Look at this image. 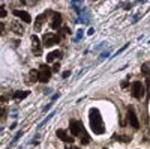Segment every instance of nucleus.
<instances>
[{"mask_svg":"<svg viewBox=\"0 0 150 149\" xmlns=\"http://www.w3.org/2000/svg\"><path fill=\"white\" fill-rule=\"evenodd\" d=\"M89 122H90V130L95 134H104L105 133V125H104V120L102 116L99 113L98 108H90L89 111Z\"/></svg>","mask_w":150,"mask_h":149,"instance_id":"nucleus-1","label":"nucleus"},{"mask_svg":"<svg viewBox=\"0 0 150 149\" xmlns=\"http://www.w3.org/2000/svg\"><path fill=\"white\" fill-rule=\"evenodd\" d=\"M69 131H71V134L74 135V137H78V135H81V143H83V145H87V143L90 142V137H89V134L86 133L81 120H75V119L71 120V122H69Z\"/></svg>","mask_w":150,"mask_h":149,"instance_id":"nucleus-2","label":"nucleus"},{"mask_svg":"<svg viewBox=\"0 0 150 149\" xmlns=\"http://www.w3.org/2000/svg\"><path fill=\"white\" fill-rule=\"evenodd\" d=\"M62 39V36L60 35H54V33H45L44 35V38H42V42L45 47H51L54 44H59Z\"/></svg>","mask_w":150,"mask_h":149,"instance_id":"nucleus-3","label":"nucleus"},{"mask_svg":"<svg viewBox=\"0 0 150 149\" xmlns=\"http://www.w3.org/2000/svg\"><path fill=\"white\" fill-rule=\"evenodd\" d=\"M131 92H132V96L137 98V99H141L144 96V86L141 81H135L132 83V88H131Z\"/></svg>","mask_w":150,"mask_h":149,"instance_id":"nucleus-4","label":"nucleus"},{"mask_svg":"<svg viewBox=\"0 0 150 149\" xmlns=\"http://www.w3.org/2000/svg\"><path fill=\"white\" fill-rule=\"evenodd\" d=\"M51 68L47 65H41L39 66V81L41 83H47L50 78H51Z\"/></svg>","mask_w":150,"mask_h":149,"instance_id":"nucleus-5","label":"nucleus"},{"mask_svg":"<svg viewBox=\"0 0 150 149\" xmlns=\"http://www.w3.org/2000/svg\"><path fill=\"white\" fill-rule=\"evenodd\" d=\"M32 51L35 56H41L42 54V44L39 41V38H38L36 35L32 36Z\"/></svg>","mask_w":150,"mask_h":149,"instance_id":"nucleus-6","label":"nucleus"},{"mask_svg":"<svg viewBox=\"0 0 150 149\" xmlns=\"http://www.w3.org/2000/svg\"><path fill=\"white\" fill-rule=\"evenodd\" d=\"M128 116H129V123L132 125V128L138 130L140 128V122H138V118H137V115H135V111H134L132 107H129V110H128Z\"/></svg>","mask_w":150,"mask_h":149,"instance_id":"nucleus-7","label":"nucleus"},{"mask_svg":"<svg viewBox=\"0 0 150 149\" xmlns=\"http://www.w3.org/2000/svg\"><path fill=\"white\" fill-rule=\"evenodd\" d=\"M14 15L18 17V18H21L24 23H30V21H32L30 14H29V12H26V11H18V9H15V11H14Z\"/></svg>","mask_w":150,"mask_h":149,"instance_id":"nucleus-8","label":"nucleus"},{"mask_svg":"<svg viewBox=\"0 0 150 149\" xmlns=\"http://www.w3.org/2000/svg\"><path fill=\"white\" fill-rule=\"evenodd\" d=\"M60 26H62V14H59V12H54L53 18H51V27L56 30V29H60Z\"/></svg>","mask_w":150,"mask_h":149,"instance_id":"nucleus-9","label":"nucleus"},{"mask_svg":"<svg viewBox=\"0 0 150 149\" xmlns=\"http://www.w3.org/2000/svg\"><path fill=\"white\" fill-rule=\"evenodd\" d=\"M48 14H50V12H44V14L38 15V18H36V23H35V30H41V27L44 26L45 18H47V15H48Z\"/></svg>","mask_w":150,"mask_h":149,"instance_id":"nucleus-10","label":"nucleus"},{"mask_svg":"<svg viewBox=\"0 0 150 149\" xmlns=\"http://www.w3.org/2000/svg\"><path fill=\"white\" fill-rule=\"evenodd\" d=\"M57 137H59L60 140L66 142V143H72V142H74V137H71V135H69L65 130H59V131H57Z\"/></svg>","mask_w":150,"mask_h":149,"instance_id":"nucleus-11","label":"nucleus"},{"mask_svg":"<svg viewBox=\"0 0 150 149\" xmlns=\"http://www.w3.org/2000/svg\"><path fill=\"white\" fill-rule=\"evenodd\" d=\"M36 81H39V71H36V69H32L29 72V80L26 81L27 84H33Z\"/></svg>","mask_w":150,"mask_h":149,"instance_id":"nucleus-12","label":"nucleus"},{"mask_svg":"<svg viewBox=\"0 0 150 149\" xmlns=\"http://www.w3.org/2000/svg\"><path fill=\"white\" fill-rule=\"evenodd\" d=\"M60 57H62V51H60V50H56V51H51L47 56V62H48V63H53L54 60H57Z\"/></svg>","mask_w":150,"mask_h":149,"instance_id":"nucleus-13","label":"nucleus"},{"mask_svg":"<svg viewBox=\"0 0 150 149\" xmlns=\"http://www.w3.org/2000/svg\"><path fill=\"white\" fill-rule=\"evenodd\" d=\"M12 32L17 33V35H23L24 33V29H23L21 24H18L17 21H14V23H12Z\"/></svg>","mask_w":150,"mask_h":149,"instance_id":"nucleus-14","label":"nucleus"},{"mask_svg":"<svg viewBox=\"0 0 150 149\" xmlns=\"http://www.w3.org/2000/svg\"><path fill=\"white\" fill-rule=\"evenodd\" d=\"M27 95H29V92H27V91H20V92H15V93L12 95V96H14V99L20 101V99H24V98H26Z\"/></svg>","mask_w":150,"mask_h":149,"instance_id":"nucleus-15","label":"nucleus"},{"mask_svg":"<svg viewBox=\"0 0 150 149\" xmlns=\"http://www.w3.org/2000/svg\"><path fill=\"white\" fill-rule=\"evenodd\" d=\"M141 72L144 74V76H149V74H150V65L149 63H144L143 68H141Z\"/></svg>","mask_w":150,"mask_h":149,"instance_id":"nucleus-16","label":"nucleus"},{"mask_svg":"<svg viewBox=\"0 0 150 149\" xmlns=\"http://www.w3.org/2000/svg\"><path fill=\"white\" fill-rule=\"evenodd\" d=\"M6 14H8V12H6L5 6H2V8H0V18H5V17H6Z\"/></svg>","mask_w":150,"mask_h":149,"instance_id":"nucleus-17","label":"nucleus"},{"mask_svg":"<svg viewBox=\"0 0 150 149\" xmlns=\"http://www.w3.org/2000/svg\"><path fill=\"white\" fill-rule=\"evenodd\" d=\"M116 139H120V142H123V143H128L129 142V137H125V135H122V137H119V135H114Z\"/></svg>","mask_w":150,"mask_h":149,"instance_id":"nucleus-18","label":"nucleus"},{"mask_svg":"<svg viewBox=\"0 0 150 149\" xmlns=\"http://www.w3.org/2000/svg\"><path fill=\"white\" fill-rule=\"evenodd\" d=\"M51 71H53V72H59V71H60V65H59V63H54V66L51 68Z\"/></svg>","mask_w":150,"mask_h":149,"instance_id":"nucleus-19","label":"nucleus"},{"mask_svg":"<svg viewBox=\"0 0 150 149\" xmlns=\"http://www.w3.org/2000/svg\"><path fill=\"white\" fill-rule=\"evenodd\" d=\"M3 33H5V24L0 23V35H3Z\"/></svg>","mask_w":150,"mask_h":149,"instance_id":"nucleus-20","label":"nucleus"},{"mask_svg":"<svg viewBox=\"0 0 150 149\" xmlns=\"http://www.w3.org/2000/svg\"><path fill=\"white\" fill-rule=\"evenodd\" d=\"M128 84H129V81H128V80H125V81H122V88H126Z\"/></svg>","mask_w":150,"mask_h":149,"instance_id":"nucleus-21","label":"nucleus"},{"mask_svg":"<svg viewBox=\"0 0 150 149\" xmlns=\"http://www.w3.org/2000/svg\"><path fill=\"white\" fill-rule=\"evenodd\" d=\"M8 101V96H0V103H5Z\"/></svg>","mask_w":150,"mask_h":149,"instance_id":"nucleus-22","label":"nucleus"},{"mask_svg":"<svg viewBox=\"0 0 150 149\" xmlns=\"http://www.w3.org/2000/svg\"><path fill=\"white\" fill-rule=\"evenodd\" d=\"M69 76H71V72H69V71H66V72H63V77H65V78H66V77H69Z\"/></svg>","mask_w":150,"mask_h":149,"instance_id":"nucleus-23","label":"nucleus"},{"mask_svg":"<svg viewBox=\"0 0 150 149\" xmlns=\"http://www.w3.org/2000/svg\"><path fill=\"white\" fill-rule=\"evenodd\" d=\"M66 149H80V148H77V146H68Z\"/></svg>","mask_w":150,"mask_h":149,"instance_id":"nucleus-24","label":"nucleus"},{"mask_svg":"<svg viewBox=\"0 0 150 149\" xmlns=\"http://www.w3.org/2000/svg\"><path fill=\"white\" fill-rule=\"evenodd\" d=\"M147 84H149V88H150V80H147Z\"/></svg>","mask_w":150,"mask_h":149,"instance_id":"nucleus-25","label":"nucleus"},{"mask_svg":"<svg viewBox=\"0 0 150 149\" xmlns=\"http://www.w3.org/2000/svg\"><path fill=\"white\" fill-rule=\"evenodd\" d=\"M104 149H107V148H104Z\"/></svg>","mask_w":150,"mask_h":149,"instance_id":"nucleus-26","label":"nucleus"}]
</instances>
